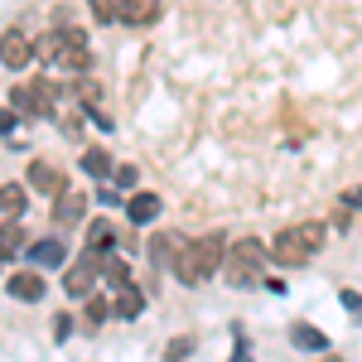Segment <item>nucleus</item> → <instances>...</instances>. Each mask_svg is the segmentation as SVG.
I'll return each mask as SVG.
<instances>
[{"label": "nucleus", "instance_id": "nucleus-1", "mask_svg": "<svg viewBox=\"0 0 362 362\" xmlns=\"http://www.w3.org/2000/svg\"><path fill=\"white\" fill-rule=\"evenodd\" d=\"M223 256H227V237L223 232H203L194 242H179L169 271L179 276V285H203V280H213L223 271Z\"/></svg>", "mask_w": 362, "mask_h": 362}, {"label": "nucleus", "instance_id": "nucleus-2", "mask_svg": "<svg viewBox=\"0 0 362 362\" xmlns=\"http://www.w3.org/2000/svg\"><path fill=\"white\" fill-rule=\"evenodd\" d=\"M34 58H44V68H63V73H87L92 68V49H87V34L78 25H63L54 34H44L34 44Z\"/></svg>", "mask_w": 362, "mask_h": 362}, {"label": "nucleus", "instance_id": "nucleus-3", "mask_svg": "<svg viewBox=\"0 0 362 362\" xmlns=\"http://www.w3.org/2000/svg\"><path fill=\"white\" fill-rule=\"evenodd\" d=\"M324 237H329V227L314 223V218H309V223L285 227L276 242H271V261H276V266H285V271H300V266H309V261L319 256Z\"/></svg>", "mask_w": 362, "mask_h": 362}, {"label": "nucleus", "instance_id": "nucleus-4", "mask_svg": "<svg viewBox=\"0 0 362 362\" xmlns=\"http://www.w3.org/2000/svg\"><path fill=\"white\" fill-rule=\"evenodd\" d=\"M223 276L232 285H256V280L266 276V247L256 237H237L223 256Z\"/></svg>", "mask_w": 362, "mask_h": 362}, {"label": "nucleus", "instance_id": "nucleus-5", "mask_svg": "<svg viewBox=\"0 0 362 362\" xmlns=\"http://www.w3.org/2000/svg\"><path fill=\"white\" fill-rule=\"evenodd\" d=\"M54 102H58V87L34 78L29 87H15L10 92V112L15 116H54Z\"/></svg>", "mask_w": 362, "mask_h": 362}, {"label": "nucleus", "instance_id": "nucleus-6", "mask_svg": "<svg viewBox=\"0 0 362 362\" xmlns=\"http://www.w3.org/2000/svg\"><path fill=\"white\" fill-rule=\"evenodd\" d=\"M97 276H102V256L83 251V256L68 261V271H63V295H68V300H87L92 285H97Z\"/></svg>", "mask_w": 362, "mask_h": 362}, {"label": "nucleus", "instance_id": "nucleus-7", "mask_svg": "<svg viewBox=\"0 0 362 362\" xmlns=\"http://www.w3.org/2000/svg\"><path fill=\"white\" fill-rule=\"evenodd\" d=\"M0 63L10 73H25L29 63H34V39H29L25 29H5L0 34Z\"/></svg>", "mask_w": 362, "mask_h": 362}, {"label": "nucleus", "instance_id": "nucleus-8", "mask_svg": "<svg viewBox=\"0 0 362 362\" xmlns=\"http://www.w3.org/2000/svg\"><path fill=\"white\" fill-rule=\"evenodd\" d=\"M160 15H165V0H116V25L150 29Z\"/></svg>", "mask_w": 362, "mask_h": 362}, {"label": "nucleus", "instance_id": "nucleus-9", "mask_svg": "<svg viewBox=\"0 0 362 362\" xmlns=\"http://www.w3.org/2000/svg\"><path fill=\"white\" fill-rule=\"evenodd\" d=\"M25 261H29V271H54V266L68 261V242L63 237H39V242L25 247Z\"/></svg>", "mask_w": 362, "mask_h": 362}, {"label": "nucleus", "instance_id": "nucleus-10", "mask_svg": "<svg viewBox=\"0 0 362 362\" xmlns=\"http://www.w3.org/2000/svg\"><path fill=\"white\" fill-rule=\"evenodd\" d=\"M5 290H10V300H20V305H39V300H44V276H39V271H15V276L5 280Z\"/></svg>", "mask_w": 362, "mask_h": 362}, {"label": "nucleus", "instance_id": "nucleus-11", "mask_svg": "<svg viewBox=\"0 0 362 362\" xmlns=\"http://www.w3.org/2000/svg\"><path fill=\"white\" fill-rule=\"evenodd\" d=\"M83 213H87V198L78 194V189H63V194L54 198V223L68 232V227H78L83 223Z\"/></svg>", "mask_w": 362, "mask_h": 362}, {"label": "nucleus", "instance_id": "nucleus-12", "mask_svg": "<svg viewBox=\"0 0 362 362\" xmlns=\"http://www.w3.org/2000/svg\"><path fill=\"white\" fill-rule=\"evenodd\" d=\"M25 179L39 189V194H49V198H58L63 189H68V179H63V174H58L49 160H29V174H25Z\"/></svg>", "mask_w": 362, "mask_h": 362}, {"label": "nucleus", "instance_id": "nucleus-13", "mask_svg": "<svg viewBox=\"0 0 362 362\" xmlns=\"http://www.w3.org/2000/svg\"><path fill=\"white\" fill-rule=\"evenodd\" d=\"M290 343H295V348H305V353H329V334H324V329H314L309 319H295V324H290Z\"/></svg>", "mask_w": 362, "mask_h": 362}, {"label": "nucleus", "instance_id": "nucleus-14", "mask_svg": "<svg viewBox=\"0 0 362 362\" xmlns=\"http://www.w3.org/2000/svg\"><path fill=\"white\" fill-rule=\"evenodd\" d=\"M160 208H165V203H160V194H131V198H126V218H131L136 227L155 223V218H160Z\"/></svg>", "mask_w": 362, "mask_h": 362}, {"label": "nucleus", "instance_id": "nucleus-15", "mask_svg": "<svg viewBox=\"0 0 362 362\" xmlns=\"http://www.w3.org/2000/svg\"><path fill=\"white\" fill-rule=\"evenodd\" d=\"M0 251H5V261L25 251V218H10V223L0 227Z\"/></svg>", "mask_w": 362, "mask_h": 362}, {"label": "nucleus", "instance_id": "nucleus-16", "mask_svg": "<svg viewBox=\"0 0 362 362\" xmlns=\"http://www.w3.org/2000/svg\"><path fill=\"white\" fill-rule=\"evenodd\" d=\"M140 309H145V295H140L136 285H126V290H116V305H112V314H116V319H136Z\"/></svg>", "mask_w": 362, "mask_h": 362}, {"label": "nucleus", "instance_id": "nucleus-17", "mask_svg": "<svg viewBox=\"0 0 362 362\" xmlns=\"http://www.w3.org/2000/svg\"><path fill=\"white\" fill-rule=\"evenodd\" d=\"M83 169L92 174V179H112V155L102 150V145H92V150H83Z\"/></svg>", "mask_w": 362, "mask_h": 362}, {"label": "nucleus", "instance_id": "nucleus-18", "mask_svg": "<svg viewBox=\"0 0 362 362\" xmlns=\"http://www.w3.org/2000/svg\"><path fill=\"white\" fill-rule=\"evenodd\" d=\"M102 276L112 290H126L131 285V261H121V256H102Z\"/></svg>", "mask_w": 362, "mask_h": 362}, {"label": "nucleus", "instance_id": "nucleus-19", "mask_svg": "<svg viewBox=\"0 0 362 362\" xmlns=\"http://www.w3.org/2000/svg\"><path fill=\"white\" fill-rule=\"evenodd\" d=\"M112 242H116L112 223H92V227H87V251H92V256H107Z\"/></svg>", "mask_w": 362, "mask_h": 362}, {"label": "nucleus", "instance_id": "nucleus-20", "mask_svg": "<svg viewBox=\"0 0 362 362\" xmlns=\"http://www.w3.org/2000/svg\"><path fill=\"white\" fill-rule=\"evenodd\" d=\"M0 213L5 218H25V189L20 184H0Z\"/></svg>", "mask_w": 362, "mask_h": 362}, {"label": "nucleus", "instance_id": "nucleus-21", "mask_svg": "<svg viewBox=\"0 0 362 362\" xmlns=\"http://www.w3.org/2000/svg\"><path fill=\"white\" fill-rule=\"evenodd\" d=\"M174 251H179V242H174L169 232H160V237L150 242V261H155V266H169V261H174Z\"/></svg>", "mask_w": 362, "mask_h": 362}, {"label": "nucleus", "instance_id": "nucleus-22", "mask_svg": "<svg viewBox=\"0 0 362 362\" xmlns=\"http://www.w3.org/2000/svg\"><path fill=\"white\" fill-rule=\"evenodd\" d=\"M87 10H92L102 25H116V0H87Z\"/></svg>", "mask_w": 362, "mask_h": 362}, {"label": "nucleus", "instance_id": "nucleus-23", "mask_svg": "<svg viewBox=\"0 0 362 362\" xmlns=\"http://www.w3.org/2000/svg\"><path fill=\"white\" fill-rule=\"evenodd\" d=\"M112 179H116V189H136V184H140V169L136 165H121V169H112Z\"/></svg>", "mask_w": 362, "mask_h": 362}, {"label": "nucleus", "instance_id": "nucleus-24", "mask_svg": "<svg viewBox=\"0 0 362 362\" xmlns=\"http://www.w3.org/2000/svg\"><path fill=\"white\" fill-rule=\"evenodd\" d=\"M338 300H343V309H348L353 319H362V295H358V290H343Z\"/></svg>", "mask_w": 362, "mask_h": 362}, {"label": "nucleus", "instance_id": "nucleus-25", "mask_svg": "<svg viewBox=\"0 0 362 362\" xmlns=\"http://www.w3.org/2000/svg\"><path fill=\"white\" fill-rule=\"evenodd\" d=\"M107 314H112V305H107V300H92V305H87V319H92V324H102Z\"/></svg>", "mask_w": 362, "mask_h": 362}, {"label": "nucleus", "instance_id": "nucleus-26", "mask_svg": "<svg viewBox=\"0 0 362 362\" xmlns=\"http://www.w3.org/2000/svg\"><path fill=\"white\" fill-rule=\"evenodd\" d=\"M15 121H20V116L5 107V112H0V136H10V131H15Z\"/></svg>", "mask_w": 362, "mask_h": 362}, {"label": "nucleus", "instance_id": "nucleus-27", "mask_svg": "<svg viewBox=\"0 0 362 362\" xmlns=\"http://www.w3.org/2000/svg\"><path fill=\"white\" fill-rule=\"evenodd\" d=\"M54 334H58V338L73 334V319H68V314H58V319H54Z\"/></svg>", "mask_w": 362, "mask_h": 362}, {"label": "nucleus", "instance_id": "nucleus-28", "mask_svg": "<svg viewBox=\"0 0 362 362\" xmlns=\"http://www.w3.org/2000/svg\"><path fill=\"white\" fill-rule=\"evenodd\" d=\"M232 362H251V353H247V338H237V353H232Z\"/></svg>", "mask_w": 362, "mask_h": 362}, {"label": "nucleus", "instance_id": "nucleus-29", "mask_svg": "<svg viewBox=\"0 0 362 362\" xmlns=\"http://www.w3.org/2000/svg\"><path fill=\"white\" fill-rule=\"evenodd\" d=\"M343 203H348V208H362V189H348V194H343Z\"/></svg>", "mask_w": 362, "mask_h": 362}, {"label": "nucleus", "instance_id": "nucleus-30", "mask_svg": "<svg viewBox=\"0 0 362 362\" xmlns=\"http://www.w3.org/2000/svg\"><path fill=\"white\" fill-rule=\"evenodd\" d=\"M319 362H343V358H338V353H324V358H319Z\"/></svg>", "mask_w": 362, "mask_h": 362}, {"label": "nucleus", "instance_id": "nucleus-31", "mask_svg": "<svg viewBox=\"0 0 362 362\" xmlns=\"http://www.w3.org/2000/svg\"><path fill=\"white\" fill-rule=\"evenodd\" d=\"M0 271H5V251H0Z\"/></svg>", "mask_w": 362, "mask_h": 362}]
</instances>
